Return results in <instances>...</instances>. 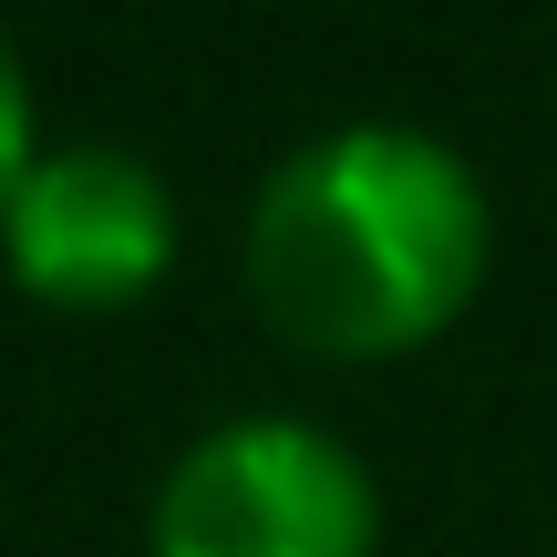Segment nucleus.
<instances>
[{"mask_svg": "<svg viewBox=\"0 0 557 557\" xmlns=\"http://www.w3.org/2000/svg\"><path fill=\"white\" fill-rule=\"evenodd\" d=\"M0 259L52 310H124L176 259V186L135 145H41L0 207Z\"/></svg>", "mask_w": 557, "mask_h": 557, "instance_id": "nucleus-3", "label": "nucleus"}, {"mask_svg": "<svg viewBox=\"0 0 557 557\" xmlns=\"http://www.w3.org/2000/svg\"><path fill=\"white\" fill-rule=\"evenodd\" d=\"M156 557H372L382 547V485L341 434L299 413L207 423L145 506Z\"/></svg>", "mask_w": 557, "mask_h": 557, "instance_id": "nucleus-2", "label": "nucleus"}, {"mask_svg": "<svg viewBox=\"0 0 557 557\" xmlns=\"http://www.w3.org/2000/svg\"><path fill=\"white\" fill-rule=\"evenodd\" d=\"M248 299L331 361H393L455 331L496 259L485 176L423 124H331L248 197Z\"/></svg>", "mask_w": 557, "mask_h": 557, "instance_id": "nucleus-1", "label": "nucleus"}, {"mask_svg": "<svg viewBox=\"0 0 557 557\" xmlns=\"http://www.w3.org/2000/svg\"><path fill=\"white\" fill-rule=\"evenodd\" d=\"M32 156H41V135H32V73H21L11 32H0V207H11V186H21Z\"/></svg>", "mask_w": 557, "mask_h": 557, "instance_id": "nucleus-4", "label": "nucleus"}]
</instances>
